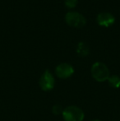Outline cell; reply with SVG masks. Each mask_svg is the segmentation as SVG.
<instances>
[{
  "mask_svg": "<svg viewBox=\"0 0 120 121\" xmlns=\"http://www.w3.org/2000/svg\"><path fill=\"white\" fill-rule=\"evenodd\" d=\"M91 75L95 81L104 82L109 79L110 73L106 64L102 62H95L91 66Z\"/></svg>",
  "mask_w": 120,
  "mask_h": 121,
  "instance_id": "obj_1",
  "label": "cell"
},
{
  "mask_svg": "<svg viewBox=\"0 0 120 121\" xmlns=\"http://www.w3.org/2000/svg\"><path fill=\"white\" fill-rule=\"evenodd\" d=\"M62 116L65 121H83L85 114L80 107L76 105H69L63 109Z\"/></svg>",
  "mask_w": 120,
  "mask_h": 121,
  "instance_id": "obj_2",
  "label": "cell"
},
{
  "mask_svg": "<svg viewBox=\"0 0 120 121\" xmlns=\"http://www.w3.org/2000/svg\"><path fill=\"white\" fill-rule=\"evenodd\" d=\"M65 21L68 26L77 28L84 26L87 23L85 17L77 12H68L66 13Z\"/></svg>",
  "mask_w": 120,
  "mask_h": 121,
  "instance_id": "obj_3",
  "label": "cell"
},
{
  "mask_svg": "<svg viewBox=\"0 0 120 121\" xmlns=\"http://www.w3.org/2000/svg\"><path fill=\"white\" fill-rule=\"evenodd\" d=\"M39 86L44 91H50L55 86V80L54 75L50 70H45L39 80Z\"/></svg>",
  "mask_w": 120,
  "mask_h": 121,
  "instance_id": "obj_4",
  "label": "cell"
},
{
  "mask_svg": "<svg viewBox=\"0 0 120 121\" xmlns=\"http://www.w3.org/2000/svg\"><path fill=\"white\" fill-rule=\"evenodd\" d=\"M74 68L67 63H62L55 68V74L61 79H67L73 75Z\"/></svg>",
  "mask_w": 120,
  "mask_h": 121,
  "instance_id": "obj_5",
  "label": "cell"
},
{
  "mask_svg": "<svg viewBox=\"0 0 120 121\" xmlns=\"http://www.w3.org/2000/svg\"><path fill=\"white\" fill-rule=\"evenodd\" d=\"M96 21H97L98 24L101 26L109 27L114 23L115 17L112 13H108V12H103V13H100L97 15Z\"/></svg>",
  "mask_w": 120,
  "mask_h": 121,
  "instance_id": "obj_6",
  "label": "cell"
},
{
  "mask_svg": "<svg viewBox=\"0 0 120 121\" xmlns=\"http://www.w3.org/2000/svg\"><path fill=\"white\" fill-rule=\"evenodd\" d=\"M77 53L79 56H82V57L87 56L90 53V48L88 45L85 42H79L77 46Z\"/></svg>",
  "mask_w": 120,
  "mask_h": 121,
  "instance_id": "obj_7",
  "label": "cell"
},
{
  "mask_svg": "<svg viewBox=\"0 0 120 121\" xmlns=\"http://www.w3.org/2000/svg\"><path fill=\"white\" fill-rule=\"evenodd\" d=\"M109 85L113 88L120 87V77L118 75H111L107 80Z\"/></svg>",
  "mask_w": 120,
  "mask_h": 121,
  "instance_id": "obj_8",
  "label": "cell"
},
{
  "mask_svg": "<svg viewBox=\"0 0 120 121\" xmlns=\"http://www.w3.org/2000/svg\"><path fill=\"white\" fill-rule=\"evenodd\" d=\"M64 4L67 8H73L77 6V0H64Z\"/></svg>",
  "mask_w": 120,
  "mask_h": 121,
  "instance_id": "obj_9",
  "label": "cell"
},
{
  "mask_svg": "<svg viewBox=\"0 0 120 121\" xmlns=\"http://www.w3.org/2000/svg\"><path fill=\"white\" fill-rule=\"evenodd\" d=\"M52 111H53V114L55 115H62L63 110L62 109V106L59 105H55L53 106L52 108Z\"/></svg>",
  "mask_w": 120,
  "mask_h": 121,
  "instance_id": "obj_10",
  "label": "cell"
},
{
  "mask_svg": "<svg viewBox=\"0 0 120 121\" xmlns=\"http://www.w3.org/2000/svg\"><path fill=\"white\" fill-rule=\"evenodd\" d=\"M91 121H101V120H91Z\"/></svg>",
  "mask_w": 120,
  "mask_h": 121,
  "instance_id": "obj_11",
  "label": "cell"
}]
</instances>
